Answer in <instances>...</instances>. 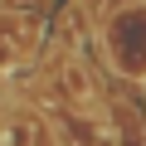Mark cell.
<instances>
[{
  "label": "cell",
  "mask_w": 146,
  "mask_h": 146,
  "mask_svg": "<svg viewBox=\"0 0 146 146\" xmlns=\"http://www.w3.org/2000/svg\"><path fill=\"white\" fill-rule=\"evenodd\" d=\"M107 58L127 78H146V5H127L107 25Z\"/></svg>",
  "instance_id": "6da1fadb"
}]
</instances>
